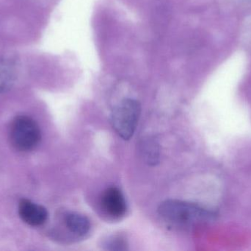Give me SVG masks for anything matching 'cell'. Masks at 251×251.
I'll return each instance as SVG.
<instances>
[{"label": "cell", "mask_w": 251, "mask_h": 251, "mask_svg": "<svg viewBox=\"0 0 251 251\" xmlns=\"http://www.w3.org/2000/svg\"><path fill=\"white\" fill-rule=\"evenodd\" d=\"M13 70L4 66H0V94L6 92L13 86L15 82Z\"/></svg>", "instance_id": "8"}, {"label": "cell", "mask_w": 251, "mask_h": 251, "mask_svg": "<svg viewBox=\"0 0 251 251\" xmlns=\"http://www.w3.org/2000/svg\"><path fill=\"white\" fill-rule=\"evenodd\" d=\"M141 113L140 104L135 100L126 99L118 105L111 114L113 129L123 139L129 140L134 135Z\"/></svg>", "instance_id": "3"}, {"label": "cell", "mask_w": 251, "mask_h": 251, "mask_svg": "<svg viewBox=\"0 0 251 251\" xmlns=\"http://www.w3.org/2000/svg\"><path fill=\"white\" fill-rule=\"evenodd\" d=\"M159 216L168 223L181 228H196L215 219L213 212L198 205L176 200L162 202L158 208Z\"/></svg>", "instance_id": "1"}, {"label": "cell", "mask_w": 251, "mask_h": 251, "mask_svg": "<svg viewBox=\"0 0 251 251\" xmlns=\"http://www.w3.org/2000/svg\"><path fill=\"white\" fill-rule=\"evenodd\" d=\"M18 212L22 221L30 226H41L49 218L48 211L45 207L28 199L20 200Z\"/></svg>", "instance_id": "5"}, {"label": "cell", "mask_w": 251, "mask_h": 251, "mask_svg": "<svg viewBox=\"0 0 251 251\" xmlns=\"http://www.w3.org/2000/svg\"><path fill=\"white\" fill-rule=\"evenodd\" d=\"M104 246L107 250L125 251L126 250V241L122 236L116 235L109 237L104 242Z\"/></svg>", "instance_id": "9"}, {"label": "cell", "mask_w": 251, "mask_h": 251, "mask_svg": "<svg viewBox=\"0 0 251 251\" xmlns=\"http://www.w3.org/2000/svg\"><path fill=\"white\" fill-rule=\"evenodd\" d=\"M101 206L105 213L113 219H121L127 211L125 196L117 187H110L103 193Z\"/></svg>", "instance_id": "4"}, {"label": "cell", "mask_w": 251, "mask_h": 251, "mask_svg": "<svg viewBox=\"0 0 251 251\" xmlns=\"http://www.w3.org/2000/svg\"><path fill=\"white\" fill-rule=\"evenodd\" d=\"M9 139L16 150L21 152L32 151L41 141V129L30 116H16L10 125Z\"/></svg>", "instance_id": "2"}, {"label": "cell", "mask_w": 251, "mask_h": 251, "mask_svg": "<svg viewBox=\"0 0 251 251\" xmlns=\"http://www.w3.org/2000/svg\"><path fill=\"white\" fill-rule=\"evenodd\" d=\"M141 153L146 163L156 165L159 162V144L153 139L148 138L141 143Z\"/></svg>", "instance_id": "7"}, {"label": "cell", "mask_w": 251, "mask_h": 251, "mask_svg": "<svg viewBox=\"0 0 251 251\" xmlns=\"http://www.w3.org/2000/svg\"><path fill=\"white\" fill-rule=\"evenodd\" d=\"M66 228L72 234L77 237H85L91 230V222L85 215L75 212L68 213L64 217Z\"/></svg>", "instance_id": "6"}]
</instances>
